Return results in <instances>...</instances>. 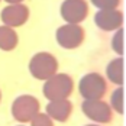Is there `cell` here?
I'll list each match as a JSON object with an SVG mask.
<instances>
[{"instance_id":"obj_3","label":"cell","mask_w":126,"mask_h":126,"mask_svg":"<svg viewBox=\"0 0 126 126\" xmlns=\"http://www.w3.org/2000/svg\"><path fill=\"white\" fill-rule=\"evenodd\" d=\"M107 90V86H106V81L104 78L97 74V73H90V74H86L80 80V84H78V91L80 94L84 97V99H88V100H94V99H101L104 96Z\"/></svg>"},{"instance_id":"obj_2","label":"cell","mask_w":126,"mask_h":126,"mask_svg":"<svg viewBox=\"0 0 126 126\" xmlns=\"http://www.w3.org/2000/svg\"><path fill=\"white\" fill-rule=\"evenodd\" d=\"M58 70L57 58L49 52H38L32 57L29 63L31 74L38 80H48Z\"/></svg>"},{"instance_id":"obj_17","label":"cell","mask_w":126,"mask_h":126,"mask_svg":"<svg viewBox=\"0 0 126 126\" xmlns=\"http://www.w3.org/2000/svg\"><path fill=\"white\" fill-rule=\"evenodd\" d=\"M7 3H10V4H16V3H20L22 0H6Z\"/></svg>"},{"instance_id":"obj_6","label":"cell","mask_w":126,"mask_h":126,"mask_svg":"<svg viewBox=\"0 0 126 126\" xmlns=\"http://www.w3.org/2000/svg\"><path fill=\"white\" fill-rule=\"evenodd\" d=\"M81 109L84 114L88 119L99 122V123H109L112 120V109L107 103L101 101L100 99H94V100H86L83 101Z\"/></svg>"},{"instance_id":"obj_13","label":"cell","mask_w":126,"mask_h":126,"mask_svg":"<svg viewBox=\"0 0 126 126\" xmlns=\"http://www.w3.org/2000/svg\"><path fill=\"white\" fill-rule=\"evenodd\" d=\"M110 103H112V107L117 113H123V110H125V107H123V88L119 87L114 90L112 97H110Z\"/></svg>"},{"instance_id":"obj_12","label":"cell","mask_w":126,"mask_h":126,"mask_svg":"<svg viewBox=\"0 0 126 126\" xmlns=\"http://www.w3.org/2000/svg\"><path fill=\"white\" fill-rule=\"evenodd\" d=\"M106 73L112 83L122 84L123 83V58H116L110 61L106 68Z\"/></svg>"},{"instance_id":"obj_7","label":"cell","mask_w":126,"mask_h":126,"mask_svg":"<svg viewBox=\"0 0 126 126\" xmlns=\"http://www.w3.org/2000/svg\"><path fill=\"white\" fill-rule=\"evenodd\" d=\"M88 6L86 0H65L61 4V16L67 23H80L86 19Z\"/></svg>"},{"instance_id":"obj_11","label":"cell","mask_w":126,"mask_h":126,"mask_svg":"<svg viewBox=\"0 0 126 126\" xmlns=\"http://www.w3.org/2000/svg\"><path fill=\"white\" fill-rule=\"evenodd\" d=\"M17 45V35L10 26H0V49L12 51Z\"/></svg>"},{"instance_id":"obj_4","label":"cell","mask_w":126,"mask_h":126,"mask_svg":"<svg viewBox=\"0 0 126 126\" xmlns=\"http://www.w3.org/2000/svg\"><path fill=\"white\" fill-rule=\"evenodd\" d=\"M39 112V101L32 96H20L12 104V114L17 122H31Z\"/></svg>"},{"instance_id":"obj_15","label":"cell","mask_w":126,"mask_h":126,"mask_svg":"<svg viewBox=\"0 0 126 126\" xmlns=\"http://www.w3.org/2000/svg\"><path fill=\"white\" fill-rule=\"evenodd\" d=\"M91 3L100 10H107V9H114L120 3V0H91Z\"/></svg>"},{"instance_id":"obj_8","label":"cell","mask_w":126,"mask_h":126,"mask_svg":"<svg viewBox=\"0 0 126 126\" xmlns=\"http://www.w3.org/2000/svg\"><path fill=\"white\" fill-rule=\"evenodd\" d=\"M29 17V9L25 4L16 3L1 10V20L6 26H22Z\"/></svg>"},{"instance_id":"obj_5","label":"cell","mask_w":126,"mask_h":126,"mask_svg":"<svg viewBox=\"0 0 126 126\" xmlns=\"http://www.w3.org/2000/svg\"><path fill=\"white\" fill-rule=\"evenodd\" d=\"M84 39V29L77 23H68L57 31V42L65 49H74Z\"/></svg>"},{"instance_id":"obj_9","label":"cell","mask_w":126,"mask_h":126,"mask_svg":"<svg viewBox=\"0 0 126 126\" xmlns=\"http://www.w3.org/2000/svg\"><path fill=\"white\" fill-rule=\"evenodd\" d=\"M94 22L103 31H113V29L120 28V25L123 23V15L116 9L100 10L96 13Z\"/></svg>"},{"instance_id":"obj_14","label":"cell","mask_w":126,"mask_h":126,"mask_svg":"<svg viewBox=\"0 0 126 126\" xmlns=\"http://www.w3.org/2000/svg\"><path fill=\"white\" fill-rule=\"evenodd\" d=\"M123 33H125V31H123V29H119V31L116 32L114 38L112 39V48H113V51L114 52H117L119 55L123 54V42H122V39H123Z\"/></svg>"},{"instance_id":"obj_1","label":"cell","mask_w":126,"mask_h":126,"mask_svg":"<svg viewBox=\"0 0 126 126\" xmlns=\"http://www.w3.org/2000/svg\"><path fill=\"white\" fill-rule=\"evenodd\" d=\"M73 80L67 74H54L44 84V96L48 100H63L73 93Z\"/></svg>"},{"instance_id":"obj_18","label":"cell","mask_w":126,"mask_h":126,"mask_svg":"<svg viewBox=\"0 0 126 126\" xmlns=\"http://www.w3.org/2000/svg\"><path fill=\"white\" fill-rule=\"evenodd\" d=\"M0 99H1V94H0Z\"/></svg>"},{"instance_id":"obj_16","label":"cell","mask_w":126,"mask_h":126,"mask_svg":"<svg viewBox=\"0 0 126 126\" xmlns=\"http://www.w3.org/2000/svg\"><path fill=\"white\" fill-rule=\"evenodd\" d=\"M31 123L32 125H47V126H51L52 125V120H51L49 116H47V114H41L38 112V113L35 114L32 119H31Z\"/></svg>"},{"instance_id":"obj_10","label":"cell","mask_w":126,"mask_h":126,"mask_svg":"<svg viewBox=\"0 0 126 126\" xmlns=\"http://www.w3.org/2000/svg\"><path fill=\"white\" fill-rule=\"evenodd\" d=\"M71 110H73V106L71 103L67 100V99H63V100H51L49 104L47 106V113L49 117L58 120V122H65L70 114H71Z\"/></svg>"}]
</instances>
